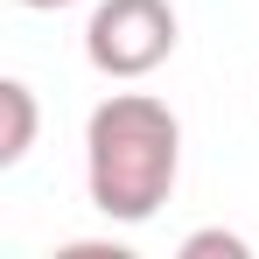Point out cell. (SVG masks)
I'll return each instance as SVG.
<instances>
[{"label": "cell", "instance_id": "3957f363", "mask_svg": "<svg viewBox=\"0 0 259 259\" xmlns=\"http://www.w3.org/2000/svg\"><path fill=\"white\" fill-rule=\"evenodd\" d=\"M35 126H42V112H35V91L21 84V77H0V168L28 161V147H35Z\"/></svg>", "mask_w": 259, "mask_h": 259}, {"label": "cell", "instance_id": "277c9868", "mask_svg": "<svg viewBox=\"0 0 259 259\" xmlns=\"http://www.w3.org/2000/svg\"><path fill=\"white\" fill-rule=\"evenodd\" d=\"M252 245L238 238V231H189L182 238V259H245Z\"/></svg>", "mask_w": 259, "mask_h": 259}, {"label": "cell", "instance_id": "5b68a950", "mask_svg": "<svg viewBox=\"0 0 259 259\" xmlns=\"http://www.w3.org/2000/svg\"><path fill=\"white\" fill-rule=\"evenodd\" d=\"M21 7H70V0H21Z\"/></svg>", "mask_w": 259, "mask_h": 259}, {"label": "cell", "instance_id": "6da1fadb", "mask_svg": "<svg viewBox=\"0 0 259 259\" xmlns=\"http://www.w3.org/2000/svg\"><path fill=\"white\" fill-rule=\"evenodd\" d=\"M182 175V119L147 91H112L84 119V189L112 224H147Z\"/></svg>", "mask_w": 259, "mask_h": 259}, {"label": "cell", "instance_id": "7a4b0ae2", "mask_svg": "<svg viewBox=\"0 0 259 259\" xmlns=\"http://www.w3.org/2000/svg\"><path fill=\"white\" fill-rule=\"evenodd\" d=\"M84 56L98 77H147L175 56V7L168 0H98L84 21Z\"/></svg>", "mask_w": 259, "mask_h": 259}]
</instances>
